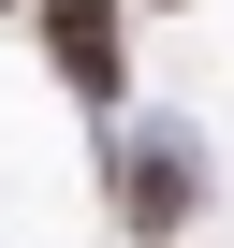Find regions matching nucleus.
<instances>
[{
    "mask_svg": "<svg viewBox=\"0 0 234 248\" xmlns=\"http://www.w3.org/2000/svg\"><path fill=\"white\" fill-rule=\"evenodd\" d=\"M102 190H117V233H132V248H176V233L205 219V146L117 117V132H102Z\"/></svg>",
    "mask_w": 234,
    "mask_h": 248,
    "instance_id": "obj_1",
    "label": "nucleus"
},
{
    "mask_svg": "<svg viewBox=\"0 0 234 248\" xmlns=\"http://www.w3.org/2000/svg\"><path fill=\"white\" fill-rule=\"evenodd\" d=\"M30 30H44V73L102 117H132V0H30Z\"/></svg>",
    "mask_w": 234,
    "mask_h": 248,
    "instance_id": "obj_2",
    "label": "nucleus"
},
{
    "mask_svg": "<svg viewBox=\"0 0 234 248\" xmlns=\"http://www.w3.org/2000/svg\"><path fill=\"white\" fill-rule=\"evenodd\" d=\"M132 15H190V0H132Z\"/></svg>",
    "mask_w": 234,
    "mask_h": 248,
    "instance_id": "obj_3",
    "label": "nucleus"
},
{
    "mask_svg": "<svg viewBox=\"0 0 234 248\" xmlns=\"http://www.w3.org/2000/svg\"><path fill=\"white\" fill-rule=\"evenodd\" d=\"M0 15H30V0H0Z\"/></svg>",
    "mask_w": 234,
    "mask_h": 248,
    "instance_id": "obj_4",
    "label": "nucleus"
}]
</instances>
